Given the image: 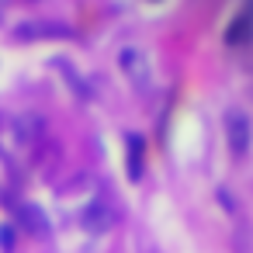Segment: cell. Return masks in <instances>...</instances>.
<instances>
[{
    "label": "cell",
    "instance_id": "obj_1",
    "mask_svg": "<svg viewBox=\"0 0 253 253\" xmlns=\"http://www.w3.org/2000/svg\"><path fill=\"white\" fill-rule=\"evenodd\" d=\"M225 139H229V149L236 156H243L250 149V118L243 111H229L225 115Z\"/></svg>",
    "mask_w": 253,
    "mask_h": 253
},
{
    "label": "cell",
    "instance_id": "obj_2",
    "mask_svg": "<svg viewBox=\"0 0 253 253\" xmlns=\"http://www.w3.org/2000/svg\"><path fill=\"white\" fill-rule=\"evenodd\" d=\"M118 63H122L125 77H128L135 87H146V84H149V66H146V56H142L139 49H122Z\"/></svg>",
    "mask_w": 253,
    "mask_h": 253
},
{
    "label": "cell",
    "instance_id": "obj_3",
    "mask_svg": "<svg viewBox=\"0 0 253 253\" xmlns=\"http://www.w3.org/2000/svg\"><path fill=\"white\" fill-rule=\"evenodd\" d=\"M250 35H253V11L239 14V18H236V21L225 28V42H229V45H243Z\"/></svg>",
    "mask_w": 253,
    "mask_h": 253
},
{
    "label": "cell",
    "instance_id": "obj_4",
    "mask_svg": "<svg viewBox=\"0 0 253 253\" xmlns=\"http://www.w3.org/2000/svg\"><path fill=\"white\" fill-rule=\"evenodd\" d=\"M84 222H87V229H94V232H104V229H111L115 215H111V208H108V205L94 201V205H90V211L84 215Z\"/></svg>",
    "mask_w": 253,
    "mask_h": 253
},
{
    "label": "cell",
    "instance_id": "obj_5",
    "mask_svg": "<svg viewBox=\"0 0 253 253\" xmlns=\"http://www.w3.org/2000/svg\"><path fill=\"white\" fill-rule=\"evenodd\" d=\"M21 218L28 222V229H32V232H39V236L45 232V218H42V211H39V208H21Z\"/></svg>",
    "mask_w": 253,
    "mask_h": 253
}]
</instances>
